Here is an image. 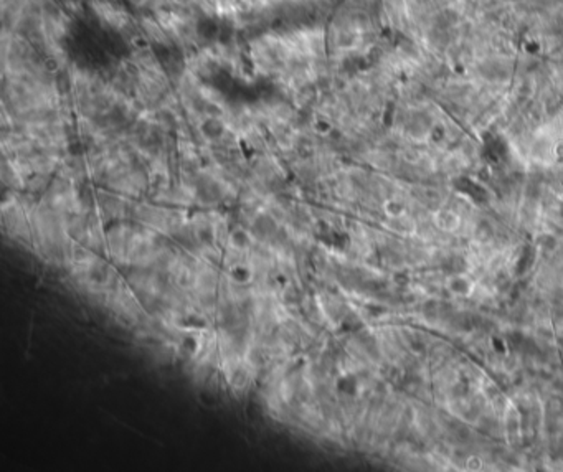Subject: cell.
Returning a JSON list of instances; mask_svg holds the SVG:
<instances>
[{"label":"cell","instance_id":"cell-2","mask_svg":"<svg viewBox=\"0 0 563 472\" xmlns=\"http://www.w3.org/2000/svg\"><path fill=\"white\" fill-rule=\"evenodd\" d=\"M560 213H561V216H563V203H561V207H560Z\"/></svg>","mask_w":563,"mask_h":472},{"label":"cell","instance_id":"cell-1","mask_svg":"<svg viewBox=\"0 0 563 472\" xmlns=\"http://www.w3.org/2000/svg\"><path fill=\"white\" fill-rule=\"evenodd\" d=\"M535 261V248L532 246H527L524 249V255L520 256V261L517 264V273L522 274L530 269V266H532V263Z\"/></svg>","mask_w":563,"mask_h":472}]
</instances>
